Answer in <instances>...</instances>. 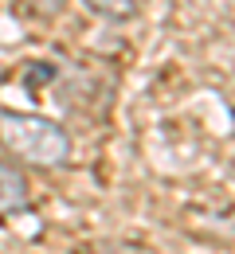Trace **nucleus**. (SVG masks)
I'll return each mask as SVG.
<instances>
[{
  "label": "nucleus",
  "instance_id": "nucleus-3",
  "mask_svg": "<svg viewBox=\"0 0 235 254\" xmlns=\"http://www.w3.org/2000/svg\"><path fill=\"white\" fill-rule=\"evenodd\" d=\"M82 4L102 20H130V16H137V0H82Z\"/></svg>",
  "mask_w": 235,
  "mask_h": 254
},
{
  "label": "nucleus",
  "instance_id": "nucleus-1",
  "mask_svg": "<svg viewBox=\"0 0 235 254\" xmlns=\"http://www.w3.org/2000/svg\"><path fill=\"white\" fill-rule=\"evenodd\" d=\"M0 145L20 164H32V168H63L71 160L67 129L43 114L0 110Z\"/></svg>",
  "mask_w": 235,
  "mask_h": 254
},
{
  "label": "nucleus",
  "instance_id": "nucleus-4",
  "mask_svg": "<svg viewBox=\"0 0 235 254\" xmlns=\"http://www.w3.org/2000/svg\"><path fill=\"white\" fill-rule=\"evenodd\" d=\"M16 4L35 20H59L67 12V0H16Z\"/></svg>",
  "mask_w": 235,
  "mask_h": 254
},
{
  "label": "nucleus",
  "instance_id": "nucleus-2",
  "mask_svg": "<svg viewBox=\"0 0 235 254\" xmlns=\"http://www.w3.org/2000/svg\"><path fill=\"white\" fill-rule=\"evenodd\" d=\"M28 207H32V184H28V176L16 164L0 160V219H8L16 211H28Z\"/></svg>",
  "mask_w": 235,
  "mask_h": 254
}]
</instances>
